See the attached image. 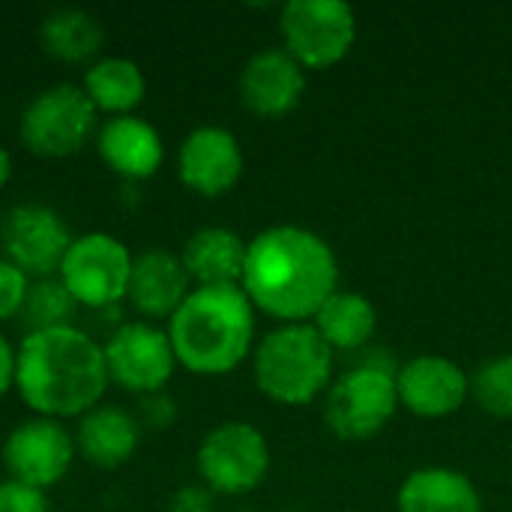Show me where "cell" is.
<instances>
[{
    "mask_svg": "<svg viewBox=\"0 0 512 512\" xmlns=\"http://www.w3.org/2000/svg\"><path fill=\"white\" fill-rule=\"evenodd\" d=\"M243 294L279 324H309L339 291V261L330 243L300 225H273L246 246Z\"/></svg>",
    "mask_w": 512,
    "mask_h": 512,
    "instance_id": "6da1fadb",
    "label": "cell"
},
{
    "mask_svg": "<svg viewBox=\"0 0 512 512\" xmlns=\"http://www.w3.org/2000/svg\"><path fill=\"white\" fill-rule=\"evenodd\" d=\"M108 384L102 342L75 324L24 333L15 345V390L36 417L78 420L102 402Z\"/></svg>",
    "mask_w": 512,
    "mask_h": 512,
    "instance_id": "7a4b0ae2",
    "label": "cell"
},
{
    "mask_svg": "<svg viewBox=\"0 0 512 512\" xmlns=\"http://www.w3.org/2000/svg\"><path fill=\"white\" fill-rule=\"evenodd\" d=\"M165 330L183 369L228 375L255 351V306L240 285L192 288Z\"/></svg>",
    "mask_w": 512,
    "mask_h": 512,
    "instance_id": "3957f363",
    "label": "cell"
},
{
    "mask_svg": "<svg viewBox=\"0 0 512 512\" xmlns=\"http://www.w3.org/2000/svg\"><path fill=\"white\" fill-rule=\"evenodd\" d=\"M249 360L258 390L285 408L312 405L333 384L336 354L312 324H279L255 342Z\"/></svg>",
    "mask_w": 512,
    "mask_h": 512,
    "instance_id": "277c9868",
    "label": "cell"
},
{
    "mask_svg": "<svg viewBox=\"0 0 512 512\" xmlns=\"http://www.w3.org/2000/svg\"><path fill=\"white\" fill-rule=\"evenodd\" d=\"M357 360L333 378L324 393V423L339 441H369L381 435L399 411L396 363L372 345L354 354Z\"/></svg>",
    "mask_w": 512,
    "mask_h": 512,
    "instance_id": "5b68a950",
    "label": "cell"
},
{
    "mask_svg": "<svg viewBox=\"0 0 512 512\" xmlns=\"http://www.w3.org/2000/svg\"><path fill=\"white\" fill-rule=\"evenodd\" d=\"M99 123V111L81 84L60 81L30 96L18 117V135L30 153L60 159L78 153L90 138H96Z\"/></svg>",
    "mask_w": 512,
    "mask_h": 512,
    "instance_id": "8992f818",
    "label": "cell"
},
{
    "mask_svg": "<svg viewBox=\"0 0 512 512\" xmlns=\"http://www.w3.org/2000/svg\"><path fill=\"white\" fill-rule=\"evenodd\" d=\"M195 468L213 495L243 498L267 480L270 444L258 426L246 420H225L201 438Z\"/></svg>",
    "mask_w": 512,
    "mask_h": 512,
    "instance_id": "52a82bcc",
    "label": "cell"
},
{
    "mask_svg": "<svg viewBox=\"0 0 512 512\" xmlns=\"http://www.w3.org/2000/svg\"><path fill=\"white\" fill-rule=\"evenodd\" d=\"M282 48L309 72L342 63L357 42V15L342 0H288L279 12Z\"/></svg>",
    "mask_w": 512,
    "mask_h": 512,
    "instance_id": "ba28073f",
    "label": "cell"
},
{
    "mask_svg": "<svg viewBox=\"0 0 512 512\" xmlns=\"http://www.w3.org/2000/svg\"><path fill=\"white\" fill-rule=\"evenodd\" d=\"M132 258L135 252H129L120 237L108 231H87L72 237L57 267V279L66 285L78 306L111 309L126 300Z\"/></svg>",
    "mask_w": 512,
    "mask_h": 512,
    "instance_id": "9c48e42d",
    "label": "cell"
},
{
    "mask_svg": "<svg viewBox=\"0 0 512 512\" xmlns=\"http://www.w3.org/2000/svg\"><path fill=\"white\" fill-rule=\"evenodd\" d=\"M102 351L108 378L135 396L165 390L174 369L180 366L168 330L144 318L117 324L102 342Z\"/></svg>",
    "mask_w": 512,
    "mask_h": 512,
    "instance_id": "30bf717a",
    "label": "cell"
},
{
    "mask_svg": "<svg viewBox=\"0 0 512 512\" xmlns=\"http://www.w3.org/2000/svg\"><path fill=\"white\" fill-rule=\"evenodd\" d=\"M75 456V435L66 429V423L36 414L15 423L0 447L9 480L36 486L42 492H48L69 474Z\"/></svg>",
    "mask_w": 512,
    "mask_h": 512,
    "instance_id": "8fae6325",
    "label": "cell"
},
{
    "mask_svg": "<svg viewBox=\"0 0 512 512\" xmlns=\"http://www.w3.org/2000/svg\"><path fill=\"white\" fill-rule=\"evenodd\" d=\"M69 243L72 231L51 204L21 201L0 216V252L30 279L57 276Z\"/></svg>",
    "mask_w": 512,
    "mask_h": 512,
    "instance_id": "7c38bea8",
    "label": "cell"
},
{
    "mask_svg": "<svg viewBox=\"0 0 512 512\" xmlns=\"http://www.w3.org/2000/svg\"><path fill=\"white\" fill-rule=\"evenodd\" d=\"M399 408L423 420H444L471 399V375L444 354H420L396 369Z\"/></svg>",
    "mask_w": 512,
    "mask_h": 512,
    "instance_id": "4fadbf2b",
    "label": "cell"
},
{
    "mask_svg": "<svg viewBox=\"0 0 512 512\" xmlns=\"http://www.w3.org/2000/svg\"><path fill=\"white\" fill-rule=\"evenodd\" d=\"M246 168V156L240 147V138L216 123L195 126L177 150V177L186 189L219 198L231 192Z\"/></svg>",
    "mask_w": 512,
    "mask_h": 512,
    "instance_id": "5bb4252c",
    "label": "cell"
},
{
    "mask_svg": "<svg viewBox=\"0 0 512 512\" xmlns=\"http://www.w3.org/2000/svg\"><path fill=\"white\" fill-rule=\"evenodd\" d=\"M237 93L255 117H285L306 93V69L282 45L258 48L240 69Z\"/></svg>",
    "mask_w": 512,
    "mask_h": 512,
    "instance_id": "9a60e30c",
    "label": "cell"
},
{
    "mask_svg": "<svg viewBox=\"0 0 512 512\" xmlns=\"http://www.w3.org/2000/svg\"><path fill=\"white\" fill-rule=\"evenodd\" d=\"M192 279L171 249H144L132 258L126 303L144 321H168L192 291Z\"/></svg>",
    "mask_w": 512,
    "mask_h": 512,
    "instance_id": "2e32d148",
    "label": "cell"
},
{
    "mask_svg": "<svg viewBox=\"0 0 512 512\" xmlns=\"http://www.w3.org/2000/svg\"><path fill=\"white\" fill-rule=\"evenodd\" d=\"M96 150L99 159L126 183L153 177L165 162V141L141 114L105 117L96 129Z\"/></svg>",
    "mask_w": 512,
    "mask_h": 512,
    "instance_id": "e0dca14e",
    "label": "cell"
},
{
    "mask_svg": "<svg viewBox=\"0 0 512 512\" xmlns=\"http://www.w3.org/2000/svg\"><path fill=\"white\" fill-rule=\"evenodd\" d=\"M138 417L114 402H99L87 414L78 417L75 426V450L96 468H120L126 465L141 444Z\"/></svg>",
    "mask_w": 512,
    "mask_h": 512,
    "instance_id": "ac0fdd59",
    "label": "cell"
},
{
    "mask_svg": "<svg viewBox=\"0 0 512 512\" xmlns=\"http://www.w3.org/2000/svg\"><path fill=\"white\" fill-rule=\"evenodd\" d=\"M246 246L237 231L222 225L198 228L180 249V261L192 279L195 288L207 285H240L243 264H246Z\"/></svg>",
    "mask_w": 512,
    "mask_h": 512,
    "instance_id": "d6986e66",
    "label": "cell"
},
{
    "mask_svg": "<svg viewBox=\"0 0 512 512\" xmlns=\"http://www.w3.org/2000/svg\"><path fill=\"white\" fill-rule=\"evenodd\" d=\"M399 512H483V495L474 480L456 468H417L411 471L399 492Z\"/></svg>",
    "mask_w": 512,
    "mask_h": 512,
    "instance_id": "ffe728a7",
    "label": "cell"
},
{
    "mask_svg": "<svg viewBox=\"0 0 512 512\" xmlns=\"http://www.w3.org/2000/svg\"><path fill=\"white\" fill-rule=\"evenodd\" d=\"M81 90L96 105V111H105L108 117L135 114V108L144 102L147 78H144V69L132 57L99 54L84 69Z\"/></svg>",
    "mask_w": 512,
    "mask_h": 512,
    "instance_id": "44dd1931",
    "label": "cell"
},
{
    "mask_svg": "<svg viewBox=\"0 0 512 512\" xmlns=\"http://www.w3.org/2000/svg\"><path fill=\"white\" fill-rule=\"evenodd\" d=\"M309 324L318 330V336L330 345L333 354H360L372 345V336L378 330V312L369 297L339 288L327 297V303Z\"/></svg>",
    "mask_w": 512,
    "mask_h": 512,
    "instance_id": "7402d4cb",
    "label": "cell"
},
{
    "mask_svg": "<svg viewBox=\"0 0 512 512\" xmlns=\"http://www.w3.org/2000/svg\"><path fill=\"white\" fill-rule=\"evenodd\" d=\"M42 48L63 63H93L102 51L105 30L99 18L81 6H54L39 21Z\"/></svg>",
    "mask_w": 512,
    "mask_h": 512,
    "instance_id": "603a6c76",
    "label": "cell"
},
{
    "mask_svg": "<svg viewBox=\"0 0 512 512\" xmlns=\"http://www.w3.org/2000/svg\"><path fill=\"white\" fill-rule=\"evenodd\" d=\"M75 309H78V303L72 300L66 285L57 276H42V279H30L27 300H24L18 318L24 321L27 333H33V330H51V327L72 324Z\"/></svg>",
    "mask_w": 512,
    "mask_h": 512,
    "instance_id": "cb8c5ba5",
    "label": "cell"
},
{
    "mask_svg": "<svg viewBox=\"0 0 512 512\" xmlns=\"http://www.w3.org/2000/svg\"><path fill=\"white\" fill-rule=\"evenodd\" d=\"M471 399L492 417L512 420V354L486 360L471 375Z\"/></svg>",
    "mask_w": 512,
    "mask_h": 512,
    "instance_id": "d4e9b609",
    "label": "cell"
},
{
    "mask_svg": "<svg viewBox=\"0 0 512 512\" xmlns=\"http://www.w3.org/2000/svg\"><path fill=\"white\" fill-rule=\"evenodd\" d=\"M27 288H30V276L0 255V324L21 315Z\"/></svg>",
    "mask_w": 512,
    "mask_h": 512,
    "instance_id": "484cf974",
    "label": "cell"
},
{
    "mask_svg": "<svg viewBox=\"0 0 512 512\" xmlns=\"http://www.w3.org/2000/svg\"><path fill=\"white\" fill-rule=\"evenodd\" d=\"M0 512H48V495L18 480H0Z\"/></svg>",
    "mask_w": 512,
    "mask_h": 512,
    "instance_id": "4316f807",
    "label": "cell"
},
{
    "mask_svg": "<svg viewBox=\"0 0 512 512\" xmlns=\"http://www.w3.org/2000/svg\"><path fill=\"white\" fill-rule=\"evenodd\" d=\"M135 417H138L141 429H168L177 420V402L168 390L147 393V396H141Z\"/></svg>",
    "mask_w": 512,
    "mask_h": 512,
    "instance_id": "83f0119b",
    "label": "cell"
},
{
    "mask_svg": "<svg viewBox=\"0 0 512 512\" xmlns=\"http://www.w3.org/2000/svg\"><path fill=\"white\" fill-rule=\"evenodd\" d=\"M168 512H216V495L204 483L180 486L168 498Z\"/></svg>",
    "mask_w": 512,
    "mask_h": 512,
    "instance_id": "f1b7e54d",
    "label": "cell"
},
{
    "mask_svg": "<svg viewBox=\"0 0 512 512\" xmlns=\"http://www.w3.org/2000/svg\"><path fill=\"white\" fill-rule=\"evenodd\" d=\"M15 387V345L0 330V399Z\"/></svg>",
    "mask_w": 512,
    "mask_h": 512,
    "instance_id": "f546056e",
    "label": "cell"
},
{
    "mask_svg": "<svg viewBox=\"0 0 512 512\" xmlns=\"http://www.w3.org/2000/svg\"><path fill=\"white\" fill-rule=\"evenodd\" d=\"M9 177H12V153L0 144V189L9 183Z\"/></svg>",
    "mask_w": 512,
    "mask_h": 512,
    "instance_id": "4dcf8cb0",
    "label": "cell"
},
{
    "mask_svg": "<svg viewBox=\"0 0 512 512\" xmlns=\"http://www.w3.org/2000/svg\"><path fill=\"white\" fill-rule=\"evenodd\" d=\"M282 512H303V510H282Z\"/></svg>",
    "mask_w": 512,
    "mask_h": 512,
    "instance_id": "1f68e13d",
    "label": "cell"
}]
</instances>
